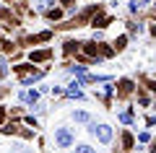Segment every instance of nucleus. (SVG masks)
<instances>
[{
	"mask_svg": "<svg viewBox=\"0 0 156 153\" xmlns=\"http://www.w3.org/2000/svg\"><path fill=\"white\" fill-rule=\"evenodd\" d=\"M89 132H91L99 143H112V127H109V125H96V122H89Z\"/></svg>",
	"mask_w": 156,
	"mask_h": 153,
	"instance_id": "f257e3e1",
	"label": "nucleus"
},
{
	"mask_svg": "<svg viewBox=\"0 0 156 153\" xmlns=\"http://www.w3.org/2000/svg\"><path fill=\"white\" fill-rule=\"evenodd\" d=\"M55 143H57L60 148H70L73 143H76L70 127H55Z\"/></svg>",
	"mask_w": 156,
	"mask_h": 153,
	"instance_id": "f03ea898",
	"label": "nucleus"
},
{
	"mask_svg": "<svg viewBox=\"0 0 156 153\" xmlns=\"http://www.w3.org/2000/svg\"><path fill=\"white\" fill-rule=\"evenodd\" d=\"M18 99L26 101V104H37L39 101V91H23V93H18Z\"/></svg>",
	"mask_w": 156,
	"mask_h": 153,
	"instance_id": "7ed1b4c3",
	"label": "nucleus"
},
{
	"mask_svg": "<svg viewBox=\"0 0 156 153\" xmlns=\"http://www.w3.org/2000/svg\"><path fill=\"white\" fill-rule=\"evenodd\" d=\"M65 93H68L70 99H83V91H81V88L76 86V83H70V86L65 88Z\"/></svg>",
	"mask_w": 156,
	"mask_h": 153,
	"instance_id": "20e7f679",
	"label": "nucleus"
},
{
	"mask_svg": "<svg viewBox=\"0 0 156 153\" xmlns=\"http://www.w3.org/2000/svg\"><path fill=\"white\" fill-rule=\"evenodd\" d=\"M50 57V49H42V52H31V62H42Z\"/></svg>",
	"mask_w": 156,
	"mask_h": 153,
	"instance_id": "39448f33",
	"label": "nucleus"
},
{
	"mask_svg": "<svg viewBox=\"0 0 156 153\" xmlns=\"http://www.w3.org/2000/svg\"><path fill=\"white\" fill-rule=\"evenodd\" d=\"M73 120L76 122H91V114L89 112H73Z\"/></svg>",
	"mask_w": 156,
	"mask_h": 153,
	"instance_id": "423d86ee",
	"label": "nucleus"
},
{
	"mask_svg": "<svg viewBox=\"0 0 156 153\" xmlns=\"http://www.w3.org/2000/svg\"><path fill=\"white\" fill-rule=\"evenodd\" d=\"M146 3H148V0H133V3H130V13H138Z\"/></svg>",
	"mask_w": 156,
	"mask_h": 153,
	"instance_id": "0eeeda50",
	"label": "nucleus"
},
{
	"mask_svg": "<svg viewBox=\"0 0 156 153\" xmlns=\"http://www.w3.org/2000/svg\"><path fill=\"white\" fill-rule=\"evenodd\" d=\"M70 73H73V75H81V78H83V75H86V65H70Z\"/></svg>",
	"mask_w": 156,
	"mask_h": 153,
	"instance_id": "6e6552de",
	"label": "nucleus"
},
{
	"mask_svg": "<svg viewBox=\"0 0 156 153\" xmlns=\"http://www.w3.org/2000/svg\"><path fill=\"white\" fill-rule=\"evenodd\" d=\"M73 153H96V151H94L91 145H86V143H83V145H76V148H73Z\"/></svg>",
	"mask_w": 156,
	"mask_h": 153,
	"instance_id": "1a4fd4ad",
	"label": "nucleus"
},
{
	"mask_svg": "<svg viewBox=\"0 0 156 153\" xmlns=\"http://www.w3.org/2000/svg\"><path fill=\"white\" fill-rule=\"evenodd\" d=\"M120 122H125V125H130V122H133V114H130V112H122V114H120Z\"/></svg>",
	"mask_w": 156,
	"mask_h": 153,
	"instance_id": "9d476101",
	"label": "nucleus"
},
{
	"mask_svg": "<svg viewBox=\"0 0 156 153\" xmlns=\"http://www.w3.org/2000/svg\"><path fill=\"white\" fill-rule=\"evenodd\" d=\"M125 44H128V37H120V39H117V42H115V47H117V49H122Z\"/></svg>",
	"mask_w": 156,
	"mask_h": 153,
	"instance_id": "9b49d317",
	"label": "nucleus"
},
{
	"mask_svg": "<svg viewBox=\"0 0 156 153\" xmlns=\"http://www.w3.org/2000/svg\"><path fill=\"white\" fill-rule=\"evenodd\" d=\"M11 153H13V151H11Z\"/></svg>",
	"mask_w": 156,
	"mask_h": 153,
	"instance_id": "f8f14e48",
	"label": "nucleus"
}]
</instances>
